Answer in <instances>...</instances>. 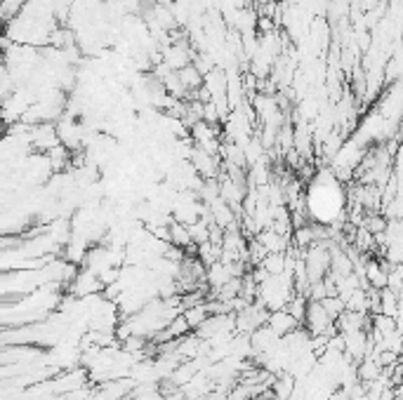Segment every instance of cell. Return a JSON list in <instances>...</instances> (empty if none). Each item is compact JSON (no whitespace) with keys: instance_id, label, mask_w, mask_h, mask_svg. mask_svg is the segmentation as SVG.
Segmentation results:
<instances>
[{"instance_id":"obj_6","label":"cell","mask_w":403,"mask_h":400,"mask_svg":"<svg viewBox=\"0 0 403 400\" xmlns=\"http://www.w3.org/2000/svg\"><path fill=\"white\" fill-rule=\"evenodd\" d=\"M184 318H187V323L191 325V330L196 332L198 327L203 325L207 318H210V311H207L205 301H203V304H196V306H189V308H184Z\"/></svg>"},{"instance_id":"obj_2","label":"cell","mask_w":403,"mask_h":400,"mask_svg":"<svg viewBox=\"0 0 403 400\" xmlns=\"http://www.w3.org/2000/svg\"><path fill=\"white\" fill-rule=\"evenodd\" d=\"M267 325L271 327L274 332H276L278 337H288L292 335L295 330H300V327H304L300 320H297L292 313L288 311V308H278V311H271L269 313V320Z\"/></svg>"},{"instance_id":"obj_1","label":"cell","mask_w":403,"mask_h":400,"mask_svg":"<svg viewBox=\"0 0 403 400\" xmlns=\"http://www.w3.org/2000/svg\"><path fill=\"white\" fill-rule=\"evenodd\" d=\"M66 292L78 297V299H85V297H95V294H102L104 292V283L100 281V276L95 274V271L85 269L81 266L78 269L76 278L71 281V285L66 288Z\"/></svg>"},{"instance_id":"obj_3","label":"cell","mask_w":403,"mask_h":400,"mask_svg":"<svg viewBox=\"0 0 403 400\" xmlns=\"http://www.w3.org/2000/svg\"><path fill=\"white\" fill-rule=\"evenodd\" d=\"M262 245L267 247V252L269 254H276V252H288L290 247H292V242H290V238L288 235H280V233H276L274 228H264L260 235H255Z\"/></svg>"},{"instance_id":"obj_7","label":"cell","mask_w":403,"mask_h":400,"mask_svg":"<svg viewBox=\"0 0 403 400\" xmlns=\"http://www.w3.org/2000/svg\"><path fill=\"white\" fill-rule=\"evenodd\" d=\"M309 297L307 294H300V292H297L295 297H292V299L288 301V306H285V308H288V311L292 313V316H295L297 320H300V323L304 325V318H307V308H309Z\"/></svg>"},{"instance_id":"obj_5","label":"cell","mask_w":403,"mask_h":400,"mask_svg":"<svg viewBox=\"0 0 403 400\" xmlns=\"http://www.w3.org/2000/svg\"><path fill=\"white\" fill-rule=\"evenodd\" d=\"M262 269L267 271L269 276H280L285 274V269H288V252H276V254H267L264 259H262Z\"/></svg>"},{"instance_id":"obj_8","label":"cell","mask_w":403,"mask_h":400,"mask_svg":"<svg viewBox=\"0 0 403 400\" xmlns=\"http://www.w3.org/2000/svg\"><path fill=\"white\" fill-rule=\"evenodd\" d=\"M258 400H280V398H276L274 393H267V396H262V398H258Z\"/></svg>"},{"instance_id":"obj_4","label":"cell","mask_w":403,"mask_h":400,"mask_svg":"<svg viewBox=\"0 0 403 400\" xmlns=\"http://www.w3.org/2000/svg\"><path fill=\"white\" fill-rule=\"evenodd\" d=\"M295 386H297V379L292 377L290 372H280V374H276V379H274L271 393L280 400H290L292 393H295Z\"/></svg>"}]
</instances>
